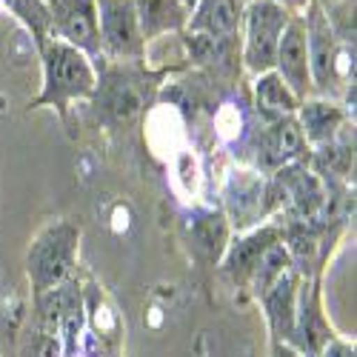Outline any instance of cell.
<instances>
[{
    "instance_id": "obj_20",
    "label": "cell",
    "mask_w": 357,
    "mask_h": 357,
    "mask_svg": "<svg viewBox=\"0 0 357 357\" xmlns=\"http://www.w3.org/2000/svg\"><path fill=\"white\" fill-rule=\"evenodd\" d=\"M275 3H280L283 9H289L291 15H297V12H303L312 3V0H275Z\"/></svg>"
},
{
    "instance_id": "obj_2",
    "label": "cell",
    "mask_w": 357,
    "mask_h": 357,
    "mask_svg": "<svg viewBox=\"0 0 357 357\" xmlns=\"http://www.w3.org/2000/svg\"><path fill=\"white\" fill-rule=\"evenodd\" d=\"M291 12L275 0H246L241 38H243V63L252 75H266L275 69L278 43Z\"/></svg>"
},
{
    "instance_id": "obj_5",
    "label": "cell",
    "mask_w": 357,
    "mask_h": 357,
    "mask_svg": "<svg viewBox=\"0 0 357 357\" xmlns=\"http://www.w3.org/2000/svg\"><path fill=\"white\" fill-rule=\"evenodd\" d=\"M95 9H98L100 46L112 57H123V61L140 57L146 43L132 9V0H95Z\"/></svg>"
},
{
    "instance_id": "obj_18",
    "label": "cell",
    "mask_w": 357,
    "mask_h": 357,
    "mask_svg": "<svg viewBox=\"0 0 357 357\" xmlns=\"http://www.w3.org/2000/svg\"><path fill=\"white\" fill-rule=\"evenodd\" d=\"M6 3L20 15V17H26L29 20V26L38 32V40H40V46L46 43V26H49V9L40 3V0H6Z\"/></svg>"
},
{
    "instance_id": "obj_9",
    "label": "cell",
    "mask_w": 357,
    "mask_h": 357,
    "mask_svg": "<svg viewBox=\"0 0 357 357\" xmlns=\"http://www.w3.org/2000/svg\"><path fill=\"white\" fill-rule=\"evenodd\" d=\"M306 137L297 123V114L289 117H272L269 126L260 135V163L266 169H283L291 166L303 155Z\"/></svg>"
},
{
    "instance_id": "obj_11",
    "label": "cell",
    "mask_w": 357,
    "mask_h": 357,
    "mask_svg": "<svg viewBox=\"0 0 357 357\" xmlns=\"http://www.w3.org/2000/svg\"><path fill=\"white\" fill-rule=\"evenodd\" d=\"M260 301H263L266 312H269L278 343H291L294 320H297V272L291 266L260 294Z\"/></svg>"
},
{
    "instance_id": "obj_13",
    "label": "cell",
    "mask_w": 357,
    "mask_h": 357,
    "mask_svg": "<svg viewBox=\"0 0 357 357\" xmlns=\"http://www.w3.org/2000/svg\"><path fill=\"white\" fill-rule=\"evenodd\" d=\"M280 183L283 195L294 206V212L301 218H312L320 206H323V189L320 181L303 166H283L280 169Z\"/></svg>"
},
{
    "instance_id": "obj_6",
    "label": "cell",
    "mask_w": 357,
    "mask_h": 357,
    "mask_svg": "<svg viewBox=\"0 0 357 357\" xmlns=\"http://www.w3.org/2000/svg\"><path fill=\"white\" fill-rule=\"evenodd\" d=\"M49 26L57 40L80 49L83 54L100 52V29L95 0H52L49 3Z\"/></svg>"
},
{
    "instance_id": "obj_12",
    "label": "cell",
    "mask_w": 357,
    "mask_h": 357,
    "mask_svg": "<svg viewBox=\"0 0 357 357\" xmlns=\"http://www.w3.org/2000/svg\"><path fill=\"white\" fill-rule=\"evenodd\" d=\"M297 123H301V132L306 137V143H329L335 140L337 129L343 126L346 121V112L332 103V100H326V98H309L301 103V109H297Z\"/></svg>"
},
{
    "instance_id": "obj_22",
    "label": "cell",
    "mask_w": 357,
    "mask_h": 357,
    "mask_svg": "<svg viewBox=\"0 0 357 357\" xmlns=\"http://www.w3.org/2000/svg\"><path fill=\"white\" fill-rule=\"evenodd\" d=\"M317 3H320V6H329V3H335V0H317Z\"/></svg>"
},
{
    "instance_id": "obj_14",
    "label": "cell",
    "mask_w": 357,
    "mask_h": 357,
    "mask_svg": "<svg viewBox=\"0 0 357 357\" xmlns=\"http://www.w3.org/2000/svg\"><path fill=\"white\" fill-rule=\"evenodd\" d=\"M278 243V231L275 229H260L243 241H237L229 255H226V272H231L237 280H249L255 266L260 263V257Z\"/></svg>"
},
{
    "instance_id": "obj_7",
    "label": "cell",
    "mask_w": 357,
    "mask_h": 357,
    "mask_svg": "<svg viewBox=\"0 0 357 357\" xmlns=\"http://www.w3.org/2000/svg\"><path fill=\"white\" fill-rule=\"evenodd\" d=\"M275 72L280 80L291 89L297 100H309L312 92V72H309V49H306V26L301 15H291L286 23L280 43H278V57H275Z\"/></svg>"
},
{
    "instance_id": "obj_21",
    "label": "cell",
    "mask_w": 357,
    "mask_h": 357,
    "mask_svg": "<svg viewBox=\"0 0 357 357\" xmlns=\"http://www.w3.org/2000/svg\"><path fill=\"white\" fill-rule=\"evenodd\" d=\"M275 357H301V351H297L291 343H278L275 346Z\"/></svg>"
},
{
    "instance_id": "obj_4",
    "label": "cell",
    "mask_w": 357,
    "mask_h": 357,
    "mask_svg": "<svg viewBox=\"0 0 357 357\" xmlns=\"http://www.w3.org/2000/svg\"><path fill=\"white\" fill-rule=\"evenodd\" d=\"M303 26H306V49H309V72H312V92L320 98L335 95L343 86V49L340 40L335 38L326 12L317 0L303 9Z\"/></svg>"
},
{
    "instance_id": "obj_10",
    "label": "cell",
    "mask_w": 357,
    "mask_h": 357,
    "mask_svg": "<svg viewBox=\"0 0 357 357\" xmlns=\"http://www.w3.org/2000/svg\"><path fill=\"white\" fill-rule=\"evenodd\" d=\"M132 9L140 26L143 43L186 29L192 12L183 0H132Z\"/></svg>"
},
{
    "instance_id": "obj_15",
    "label": "cell",
    "mask_w": 357,
    "mask_h": 357,
    "mask_svg": "<svg viewBox=\"0 0 357 357\" xmlns=\"http://www.w3.org/2000/svg\"><path fill=\"white\" fill-rule=\"evenodd\" d=\"M255 100H257V109L269 117H289V114H297L301 109V100L291 95V89L280 80V75L272 69L266 75H257L255 80Z\"/></svg>"
},
{
    "instance_id": "obj_3",
    "label": "cell",
    "mask_w": 357,
    "mask_h": 357,
    "mask_svg": "<svg viewBox=\"0 0 357 357\" xmlns=\"http://www.w3.org/2000/svg\"><path fill=\"white\" fill-rule=\"evenodd\" d=\"M77 241L80 229L69 220H57L38 234V241L29 249V280L38 294L61 289V283L69 278Z\"/></svg>"
},
{
    "instance_id": "obj_16",
    "label": "cell",
    "mask_w": 357,
    "mask_h": 357,
    "mask_svg": "<svg viewBox=\"0 0 357 357\" xmlns=\"http://www.w3.org/2000/svg\"><path fill=\"white\" fill-rule=\"evenodd\" d=\"M103 106L106 112L114 117L117 123H129L140 114L143 109V98L137 92V86L132 77H123V75H114L106 80V89H103Z\"/></svg>"
},
{
    "instance_id": "obj_17",
    "label": "cell",
    "mask_w": 357,
    "mask_h": 357,
    "mask_svg": "<svg viewBox=\"0 0 357 357\" xmlns=\"http://www.w3.org/2000/svg\"><path fill=\"white\" fill-rule=\"evenodd\" d=\"M195 237H197V243L209 252L212 257H218L226 246V223H223V215H209L206 220L197 223L195 229Z\"/></svg>"
},
{
    "instance_id": "obj_1",
    "label": "cell",
    "mask_w": 357,
    "mask_h": 357,
    "mask_svg": "<svg viewBox=\"0 0 357 357\" xmlns=\"http://www.w3.org/2000/svg\"><path fill=\"white\" fill-rule=\"evenodd\" d=\"M40 49H43V92L35 100V106L66 109V103L77 98H92L98 92V75L92 69L89 54L57 38L46 40Z\"/></svg>"
},
{
    "instance_id": "obj_23",
    "label": "cell",
    "mask_w": 357,
    "mask_h": 357,
    "mask_svg": "<svg viewBox=\"0 0 357 357\" xmlns=\"http://www.w3.org/2000/svg\"><path fill=\"white\" fill-rule=\"evenodd\" d=\"M183 3H186V6H189V9H192V6H195V0H183Z\"/></svg>"
},
{
    "instance_id": "obj_8",
    "label": "cell",
    "mask_w": 357,
    "mask_h": 357,
    "mask_svg": "<svg viewBox=\"0 0 357 357\" xmlns=\"http://www.w3.org/2000/svg\"><path fill=\"white\" fill-rule=\"evenodd\" d=\"M246 0H195L189 12V35H200L215 43H229L234 35H241Z\"/></svg>"
},
{
    "instance_id": "obj_19",
    "label": "cell",
    "mask_w": 357,
    "mask_h": 357,
    "mask_svg": "<svg viewBox=\"0 0 357 357\" xmlns=\"http://www.w3.org/2000/svg\"><path fill=\"white\" fill-rule=\"evenodd\" d=\"M314 357H354V349L349 343L337 340V337H329V340L320 346V351Z\"/></svg>"
}]
</instances>
